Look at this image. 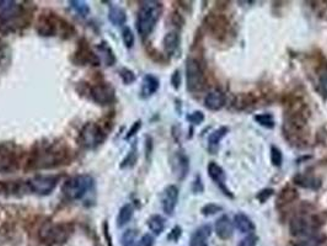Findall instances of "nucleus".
<instances>
[{
    "mask_svg": "<svg viewBox=\"0 0 327 246\" xmlns=\"http://www.w3.org/2000/svg\"><path fill=\"white\" fill-rule=\"evenodd\" d=\"M187 121L188 122L196 124V126L197 124H201L204 121L203 112H201V111H195V112H192L191 115L187 116Z\"/></svg>",
    "mask_w": 327,
    "mask_h": 246,
    "instance_id": "40",
    "label": "nucleus"
},
{
    "mask_svg": "<svg viewBox=\"0 0 327 246\" xmlns=\"http://www.w3.org/2000/svg\"><path fill=\"white\" fill-rule=\"evenodd\" d=\"M211 233L212 228L209 224H204V226L197 228L192 234V237H191L190 246H204Z\"/></svg>",
    "mask_w": 327,
    "mask_h": 246,
    "instance_id": "22",
    "label": "nucleus"
},
{
    "mask_svg": "<svg viewBox=\"0 0 327 246\" xmlns=\"http://www.w3.org/2000/svg\"><path fill=\"white\" fill-rule=\"evenodd\" d=\"M256 102V97L252 94H239L234 100V106L238 110H245L249 106L254 105Z\"/></svg>",
    "mask_w": 327,
    "mask_h": 246,
    "instance_id": "32",
    "label": "nucleus"
},
{
    "mask_svg": "<svg viewBox=\"0 0 327 246\" xmlns=\"http://www.w3.org/2000/svg\"><path fill=\"white\" fill-rule=\"evenodd\" d=\"M161 14H163V4L161 2H142L137 15V31L143 38H145L153 32Z\"/></svg>",
    "mask_w": 327,
    "mask_h": 246,
    "instance_id": "4",
    "label": "nucleus"
},
{
    "mask_svg": "<svg viewBox=\"0 0 327 246\" xmlns=\"http://www.w3.org/2000/svg\"><path fill=\"white\" fill-rule=\"evenodd\" d=\"M180 235H181V228L179 226H176L174 229L171 230V233H170L169 239L170 240H175V242H176V240L180 238Z\"/></svg>",
    "mask_w": 327,
    "mask_h": 246,
    "instance_id": "48",
    "label": "nucleus"
},
{
    "mask_svg": "<svg viewBox=\"0 0 327 246\" xmlns=\"http://www.w3.org/2000/svg\"><path fill=\"white\" fill-rule=\"evenodd\" d=\"M294 184L299 185V186L304 187V189L310 190H318L321 186L320 180L316 179L313 175H297L294 177Z\"/></svg>",
    "mask_w": 327,
    "mask_h": 246,
    "instance_id": "27",
    "label": "nucleus"
},
{
    "mask_svg": "<svg viewBox=\"0 0 327 246\" xmlns=\"http://www.w3.org/2000/svg\"><path fill=\"white\" fill-rule=\"evenodd\" d=\"M298 197H299V194H298L297 190H295L293 186H291V185H286V186L279 191L277 200H276V205H277L278 208H282L284 207V206L297 201Z\"/></svg>",
    "mask_w": 327,
    "mask_h": 246,
    "instance_id": "20",
    "label": "nucleus"
},
{
    "mask_svg": "<svg viewBox=\"0 0 327 246\" xmlns=\"http://www.w3.org/2000/svg\"><path fill=\"white\" fill-rule=\"evenodd\" d=\"M310 111L302 97H292L287 104L283 133L287 141L295 147H302L308 142V120Z\"/></svg>",
    "mask_w": 327,
    "mask_h": 246,
    "instance_id": "1",
    "label": "nucleus"
},
{
    "mask_svg": "<svg viewBox=\"0 0 327 246\" xmlns=\"http://www.w3.org/2000/svg\"><path fill=\"white\" fill-rule=\"evenodd\" d=\"M186 83H187L188 91L193 94L202 91L206 88V74H204L201 62L197 58L190 57L186 62Z\"/></svg>",
    "mask_w": 327,
    "mask_h": 246,
    "instance_id": "9",
    "label": "nucleus"
},
{
    "mask_svg": "<svg viewBox=\"0 0 327 246\" xmlns=\"http://www.w3.org/2000/svg\"><path fill=\"white\" fill-rule=\"evenodd\" d=\"M58 181H59V176L57 175H37L27 180L26 184H27L28 191L37 195L47 196L54 191Z\"/></svg>",
    "mask_w": 327,
    "mask_h": 246,
    "instance_id": "11",
    "label": "nucleus"
},
{
    "mask_svg": "<svg viewBox=\"0 0 327 246\" xmlns=\"http://www.w3.org/2000/svg\"><path fill=\"white\" fill-rule=\"evenodd\" d=\"M134 246H154V238L150 234L143 235Z\"/></svg>",
    "mask_w": 327,
    "mask_h": 246,
    "instance_id": "44",
    "label": "nucleus"
},
{
    "mask_svg": "<svg viewBox=\"0 0 327 246\" xmlns=\"http://www.w3.org/2000/svg\"><path fill=\"white\" fill-rule=\"evenodd\" d=\"M179 201V189L175 185H169L161 194V206L167 216H172Z\"/></svg>",
    "mask_w": 327,
    "mask_h": 246,
    "instance_id": "14",
    "label": "nucleus"
},
{
    "mask_svg": "<svg viewBox=\"0 0 327 246\" xmlns=\"http://www.w3.org/2000/svg\"><path fill=\"white\" fill-rule=\"evenodd\" d=\"M90 96L98 105H111L116 101V91L108 83H96L89 90Z\"/></svg>",
    "mask_w": 327,
    "mask_h": 246,
    "instance_id": "13",
    "label": "nucleus"
},
{
    "mask_svg": "<svg viewBox=\"0 0 327 246\" xmlns=\"http://www.w3.org/2000/svg\"><path fill=\"white\" fill-rule=\"evenodd\" d=\"M207 171H208L209 177L219 186V189L227 196L233 197L231 192L227 189V186H225V173L222 166L218 165L215 161H211V163L208 164V166H207Z\"/></svg>",
    "mask_w": 327,
    "mask_h": 246,
    "instance_id": "16",
    "label": "nucleus"
},
{
    "mask_svg": "<svg viewBox=\"0 0 327 246\" xmlns=\"http://www.w3.org/2000/svg\"><path fill=\"white\" fill-rule=\"evenodd\" d=\"M133 213H134V208H133L131 203L122 206L121 210L118 212V217H117V227L122 228V227L127 226L131 222Z\"/></svg>",
    "mask_w": 327,
    "mask_h": 246,
    "instance_id": "28",
    "label": "nucleus"
},
{
    "mask_svg": "<svg viewBox=\"0 0 327 246\" xmlns=\"http://www.w3.org/2000/svg\"><path fill=\"white\" fill-rule=\"evenodd\" d=\"M151 148H153V141H151L150 137H148L147 144H145V150H147V153H145V154L148 155V158H149V155L151 154Z\"/></svg>",
    "mask_w": 327,
    "mask_h": 246,
    "instance_id": "49",
    "label": "nucleus"
},
{
    "mask_svg": "<svg viewBox=\"0 0 327 246\" xmlns=\"http://www.w3.org/2000/svg\"><path fill=\"white\" fill-rule=\"evenodd\" d=\"M215 233L223 240H228L233 237L234 224L228 216H222L215 222Z\"/></svg>",
    "mask_w": 327,
    "mask_h": 246,
    "instance_id": "18",
    "label": "nucleus"
},
{
    "mask_svg": "<svg viewBox=\"0 0 327 246\" xmlns=\"http://www.w3.org/2000/svg\"><path fill=\"white\" fill-rule=\"evenodd\" d=\"M234 226L241 233H251L255 230V224L251 221L250 217H247L245 213H238L234 217Z\"/></svg>",
    "mask_w": 327,
    "mask_h": 246,
    "instance_id": "24",
    "label": "nucleus"
},
{
    "mask_svg": "<svg viewBox=\"0 0 327 246\" xmlns=\"http://www.w3.org/2000/svg\"><path fill=\"white\" fill-rule=\"evenodd\" d=\"M122 39H123V43L127 48H132L134 46V33L129 27H124L123 31H122Z\"/></svg>",
    "mask_w": 327,
    "mask_h": 246,
    "instance_id": "37",
    "label": "nucleus"
},
{
    "mask_svg": "<svg viewBox=\"0 0 327 246\" xmlns=\"http://www.w3.org/2000/svg\"><path fill=\"white\" fill-rule=\"evenodd\" d=\"M148 227L155 235H160L165 229V219L160 214H154L148 219Z\"/></svg>",
    "mask_w": 327,
    "mask_h": 246,
    "instance_id": "31",
    "label": "nucleus"
},
{
    "mask_svg": "<svg viewBox=\"0 0 327 246\" xmlns=\"http://www.w3.org/2000/svg\"><path fill=\"white\" fill-rule=\"evenodd\" d=\"M70 161V148L64 142L37 143L28 157L26 168L43 170L65 165Z\"/></svg>",
    "mask_w": 327,
    "mask_h": 246,
    "instance_id": "2",
    "label": "nucleus"
},
{
    "mask_svg": "<svg viewBox=\"0 0 327 246\" xmlns=\"http://www.w3.org/2000/svg\"><path fill=\"white\" fill-rule=\"evenodd\" d=\"M89 43H81L79 46L78 52H76V58H78V62L81 63L82 65L91 64V65H98L100 63V59H98L97 54L95 52L91 51L89 46Z\"/></svg>",
    "mask_w": 327,
    "mask_h": 246,
    "instance_id": "19",
    "label": "nucleus"
},
{
    "mask_svg": "<svg viewBox=\"0 0 327 246\" xmlns=\"http://www.w3.org/2000/svg\"><path fill=\"white\" fill-rule=\"evenodd\" d=\"M204 26L209 35L217 41H223L229 35L230 21L223 14H217V12L208 14L204 20Z\"/></svg>",
    "mask_w": 327,
    "mask_h": 246,
    "instance_id": "10",
    "label": "nucleus"
},
{
    "mask_svg": "<svg viewBox=\"0 0 327 246\" xmlns=\"http://www.w3.org/2000/svg\"><path fill=\"white\" fill-rule=\"evenodd\" d=\"M74 227L69 223H46L39 230V238L43 243L49 244H63L73 234Z\"/></svg>",
    "mask_w": 327,
    "mask_h": 246,
    "instance_id": "8",
    "label": "nucleus"
},
{
    "mask_svg": "<svg viewBox=\"0 0 327 246\" xmlns=\"http://www.w3.org/2000/svg\"><path fill=\"white\" fill-rule=\"evenodd\" d=\"M192 191H193V194H196V195L202 194V192L204 191V186H203V182H202V177L199 175H197L195 181H193Z\"/></svg>",
    "mask_w": 327,
    "mask_h": 246,
    "instance_id": "42",
    "label": "nucleus"
},
{
    "mask_svg": "<svg viewBox=\"0 0 327 246\" xmlns=\"http://www.w3.org/2000/svg\"><path fill=\"white\" fill-rule=\"evenodd\" d=\"M107 132L108 129H106L102 124L95 122L86 123L79 134V144L85 149H95L102 144L107 137Z\"/></svg>",
    "mask_w": 327,
    "mask_h": 246,
    "instance_id": "7",
    "label": "nucleus"
},
{
    "mask_svg": "<svg viewBox=\"0 0 327 246\" xmlns=\"http://www.w3.org/2000/svg\"><path fill=\"white\" fill-rule=\"evenodd\" d=\"M137 238V230L135 229H128L123 233L121 238L122 246H133Z\"/></svg>",
    "mask_w": 327,
    "mask_h": 246,
    "instance_id": "35",
    "label": "nucleus"
},
{
    "mask_svg": "<svg viewBox=\"0 0 327 246\" xmlns=\"http://www.w3.org/2000/svg\"><path fill=\"white\" fill-rule=\"evenodd\" d=\"M171 84H172V88L175 90H179L180 86H181V73L180 70H175L174 74H172L171 76Z\"/></svg>",
    "mask_w": 327,
    "mask_h": 246,
    "instance_id": "46",
    "label": "nucleus"
},
{
    "mask_svg": "<svg viewBox=\"0 0 327 246\" xmlns=\"http://www.w3.org/2000/svg\"><path fill=\"white\" fill-rule=\"evenodd\" d=\"M4 43H1V41H0V62L2 60V58L5 57V52H4V46H2Z\"/></svg>",
    "mask_w": 327,
    "mask_h": 246,
    "instance_id": "51",
    "label": "nucleus"
},
{
    "mask_svg": "<svg viewBox=\"0 0 327 246\" xmlns=\"http://www.w3.org/2000/svg\"><path fill=\"white\" fill-rule=\"evenodd\" d=\"M119 76H121L122 81H123L126 85H131L135 81V74L133 73L131 69H128V68H122L121 70H119Z\"/></svg>",
    "mask_w": 327,
    "mask_h": 246,
    "instance_id": "38",
    "label": "nucleus"
},
{
    "mask_svg": "<svg viewBox=\"0 0 327 246\" xmlns=\"http://www.w3.org/2000/svg\"><path fill=\"white\" fill-rule=\"evenodd\" d=\"M273 192H275V191H273V189H263L259 192V194L256 195V198L261 203H265L266 201H267L268 198H270L271 196L273 195Z\"/></svg>",
    "mask_w": 327,
    "mask_h": 246,
    "instance_id": "43",
    "label": "nucleus"
},
{
    "mask_svg": "<svg viewBox=\"0 0 327 246\" xmlns=\"http://www.w3.org/2000/svg\"><path fill=\"white\" fill-rule=\"evenodd\" d=\"M103 232H105V237H106V239H107L108 238V244H110V246H112V242H111V237H110V233H108V224L106 223H103Z\"/></svg>",
    "mask_w": 327,
    "mask_h": 246,
    "instance_id": "50",
    "label": "nucleus"
},
{
    "mask_svg": "<svg viewBox=\"0 0 327 246\" xmlns=\"http://www.w3.org/2000/svg\"><path fill=\"white\" fill-rule=\"evenodd\" d=\"M140 127H142V121L139 120V121H137V122H134V124L131 127V129L128 131V134L126 136V139H131L133 136H135V133L139 131Z\"/></svg>",
    "mask_w": 327,
    "mask_h": 246,
    "instance_id": "47",
    "label": "nucleus"
},
{
    "mask_svg": "<svg viewBox=\"0 0 327 246\" xmlns=\"http://www.w3.org/2000/svg\"><path fill=\"white\" fill-rule=\"evenodd\" d=\"M36 30L39 36L43 37H54L59 33H63L66 37L70 36V31H73V27L70 23L60 18L57 15L52 14L49 11H44L39 15L38 20H37Z\"/></svg>",
    "mask_w": 327,
    "mask_h": 246,
    "instance_id": "5",
    "label": "nucleus"
},
{
    "mask_svg": "<svg viewBox=\"0 0 327 246\" xmlns=\"http://www.w3.org/2000/svg\"><path fill=\"white\" fill-rule=\"evenodd\" d=\"M318 90L323 99H327V63L319 69L318 74Z\"/></svg>",
    "mask_w": 327,
    "mask_h": 246,
    "instance_id": "30",
    "label": "nucleus"
},
{
    "mask_svg": "<svg viewBox=\"0 0 327 246\" xmlns=\"http://www.w3.org/2000/svg\"><path fill=\"white\" fill-rule=\"evenodd\" d=\"M69 4H70V6L73 7V9L75 10V12H78L81 17H85L89 15L90 7L85 1H81V0H73V1H70Z\"/></svg>",
    "mask_w": 327,
    "mask_h": 246,
    "instance_id": "34",
    "label": "nucleus"
},
{
    "mask_svg": "<svg viewBox=\"0 0 327 246\" xmlns=\"http://www.w3.org/2000/svg\"><path fill=\"white\" fill-rule=\"evenodd\" d=\"M27 11L20 2L12 0L0 1V31L5 33L15 32L27 23Z\"/></svg>",
    "mask_w": 327,
    "mask_h": 246,
    "instance_id": "3",
    "label": "nucleus"
},
{
    "mask_svg": "<svg viewBox=\"0 0 327 246\" xmlns=\"http://www.w3.org/2000/svg\"><path fill=\"white\" fill-rule=\"evenodd\" d=\"M135 160H137V155H135V150L132 149L131 152H129L128 157L123 160V163H122L121 168H126V166H132L133 164L135 163Z\"/></svg>",
    "mask_w": 327,
    "mask_h": 246,
    "instance_id": "45",
    "label": "nucleus"
},
{
    "mask_svg": "<svg viewBox=\"0 0 327 246\" xmlns=\"http://www.w3.org/2000/svg\"><path fill=\"white\" fill-rule=\"evenodd\" d=\"M163 44H164V49H165V53H166V54H169V55L174 54V53L176 52V49L179 48V44H180L179 33H177L176 31H171V32L166 33L164 37Z\"/></svg>",
    "mask_w": 327,
    "mask_h": 246,
    "instance_id": "25",
    "label": "nucleus"
},
{
    "mask_svg": "<svg viewBox=\"0 0 327 246\" xmlns=\"http://www.w3.org/2000/svg\"><path fill=\"white\" fill-rule=\"evenodd\" d=\"M159 86H160L159 79L156 78V76L151 75V74H148V75H145L144 79H143L142 89H140V96H142L143 99H148V97L153 96L159 90Z\"/></svg>",
    "mask_w": 327,
    "mask_h": 246,
    "instance_id": "21",
    "label": "nucleus"
},
{
    "mask_svg": "<svg viewBox=\"0 0 327 246\" xmlns=\"http://www.w3.org/2000/svg\"><path fill=\"white\" fill-rule=\"evenodd\" d=\"M271 163H272L273 166H277V168H279L283 163V155H282L281 149L275 147V145L271 147Z\"/></svg>",
    "mask_w": 327,
    "mask_h": 246,
    "instance_id": "36",
    "label": "nucleus"
},
{
    "mask_svg": "<svg viewBox=\"0 0 327 246\" xmlns=\"http://www.w3.org/2000/svg\"><path fill=\"white\" fill-rule=\"evenodd\" d=\"M229 133V128L225 126L219 127L218 129L213 131L208 137V150L212 153V154H215V152L218 150V147H219V143L222 142V139L224 138L227 134Z\"/></svg>",
    "mask_w": 327,
    "mask_h": 246,
    "instance_id": "23",
    "label": "nucleus"
},
{
    "mask_svg": "<svg viewBox=\"0 0 327 246\" xmlns=\"http://www.w3.org/2000/svg\"><path fill=\"white\" fill-rule=\"evenodd\" d=\"M318 222L314 217L295 216L289 222V230L294 237H309L315 232Z\"/></svg>",
    "mask_w": 327,
    "mask_h": 246,
    "instance_id": "12",
    "label": "nucleus"
},
{
    "mask_svg": "<svg viewBox=\"0 0 327 246\" xmlns=\"http://www.w3.org/2000/svg\"><path fill=\"white\" fill-rule=\"evenodd\" d=\"M223 207L219 205H215V203H207L206 206H203L202 207V214H204V216H213V214L218 213L219 211H222Z\"/></svg>",
    "mask_w": 327,
    "mask_h": 246,
    "instance_id": "39",
    "label": "nucleus"
},
{
    "mask_svg": "<svg viewBox=\"0 0 327 246\" xmlns=\"http://www.w3.org/2000/svg\"><path fill=\"white\" fill-rule=\"evenodd\" d=\"M94 179L87 174H80V175H74L69 177L63 184L62 194L65 198L70 201L81 200L89 191H91L94 187Z\"/></svg>",
    "mask_w": 327,
    "mask_h": 246,
    "instance_id": "6",
    "label": "nucleus"
},
{
    "mask_svg": "<svg viewBox=\"0 0 327 246\" xmlns=\"http://www.w3.org/2000/svg\"><path fill=\"white\" fill-rule=\"evenodd\" d=\"M254 120L260 126L266 127V128H273L275 127V120H273V116L270 115V113H260V115L255 116Z\"/></svg>",
    "mask_w": 327,
    "mask_h": 246,
    "instance_id": "33",
    "label": "nucleus"
},
{
    "mask_svg": "<svg viewBox=\"0 0 327 246\" xmlns=\"http://www.w3.org/2000/svg\"><path fill=\"white\" fill-rule=\"evenodd\" d=\"M257 242H259V238H257L256 235L249 234L239 243L238 246H256Z\"/></svg>",
    "mask_w": 327,
    "mask_h": 246,
    "instance_id": "41",
    "label": "nucleus"
},
{
    "mask_svg": "<svg viewBox=\"0 0 327 246\" xmlns=\"http://www.w3.org/2000/svg\"><path fill=\"white\" fill-rule=\"evenodd\" d=\"M171 168L179 180H185L190 171V159L185 152H176L171 159Z\"/></svg>",
    "mask_w": 327,
    "mask_h": 246,
    "instance_id": "15",
    "label": "nucleus"
},
{
    "mask_svg": "<svg viewBox=\"0 0 327 246\" xmlns=\"http://www.w3.org/2000/svg\"><path fill=\"white\" fill-rule=\"evenodd\" d=\"M108 20L115 26H123L127 22V15L122 7L112 6L108 11Z\"/></svg>",
    "mask_w": 327,
    "mask_h": 246,
    "instance_id": "29",
    "label": "nucleus"
},
{
    "mask_svg": "<svg viewBox=\"0 0 327 246\" xmlns=\"http://www.w3.org/2000/svg\"><path fill=\"white\" fill-rule=\"evenodd\" d=\"M97 57L98 59H102L103 62L106 63V65H108V67H111V65H113L116 63V57H115V53H113L112 48H111L110 46H108V43H106V42H101L100 44L97 46Z\"/></svg>",
    "mask_w": 327,
    "mask_h": 246,
    "instance_id": "26",
    "label": "nucleus"
},
{
    "mask_svg": "<svg viewBox=\"0 0 327 246\" xmlns=\"http://www.w3.org/2000/svg\"><path fill=\"white\" fill-rule=\"evenodd\" d=\"M225 101H227V97L224 92L220 90H213L204 97V106L209 111H219L224 107Z\"/></svg>",
    "mask_w": 327,
    "mask_h": 246,
    "instance_id": "17",
    "label": "nucleus"
}]
</instances>
